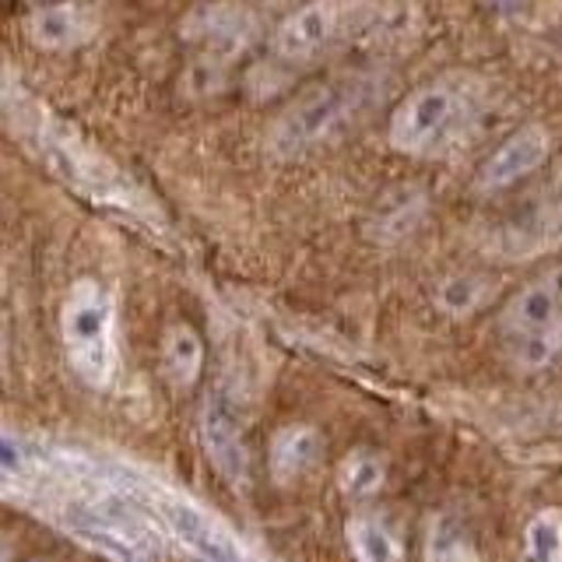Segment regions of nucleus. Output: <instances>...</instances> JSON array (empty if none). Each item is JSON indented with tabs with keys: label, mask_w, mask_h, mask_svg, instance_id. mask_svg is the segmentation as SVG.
I'll return each mask as SVG.
<instances>
[{
	"label": "nucleus",
	"mask_w": 562,
	"mask_h": 562,
	"mask_svg": "<svg viewBox=\"0 0 562 562\" xmlns=\"http://www.w3.org/2000/svg\"><path fill=\"white\" fill-rule=\"evenodd\" d=\"M60 338L70 366L88 386H105L116 369V306L99 281L81 278L60 310Z\"/></svg>",
	"instance_id": "f257e3e1"
},
{
	"label": "nucleus",
	"mask_w": 562,
	"mask_h": 562,
	"mask_svg": "<svg viewBox=\"0 0 562 562\" xmlns=\"http://www.w3.org/2000/svg\"><path fill=\"white\" fill-rule=\"evenodd\" d=\"M468 123V99L450 81H432L404 95L391 116V148L401 155H432Z\"/></svg>",
	"instance_id": "f03ea898"
},
{
	"label": "nucleus",
	"mask_w": 562,
	"mask_h": 562,
	"mask_svg": "<svg viewBox=\"0 0 562 562\" xmlns=\"http://www.w3.org/2000/svg\"><path fill=\"white\" fill-rule=\"evenodd\" d=\"M359 102H362V88L356 85H321V88H313V92L299 95L268 134L271 155L295 158L310 151L313 145H321L334 127H341V123L356 113Z\"/></svg>",
	"instance_id": "7ed1b4c3"
},
{
	"label": "nucleus",
	"mask_w": 562,
	"mask_h": 562,
	"mask_svg": "<svg viewBox=\"0 0 562 562\" xmlns=\"http://www.w3.org/2000/svg\"><path fill=\"white\" fill-rule=\"evenodd\" d=\"M369 11V0H310L295 8L274 32V53L281 60H310Z\"/></svg>",
	"instance_id": "20e7f679"
},
{
	"label": "nucleus",
	"mask_w": 562,
	"mask_h": 562,
	"mask_svg": "<svg viewBox=\"0 0 562 562\" xmlns=\"http://www.w3.org/2000/svg\"><path fill=\"white\" fill-rule=\"evenodd\" d=\"M201 443L211 468H215L228 485L243 488L250 479V450H246V436H243V422L222 391H211L201 401Z\"/></svg>",
	"instance_id": "39448f33"
},
{
	"label": "nucleus",
	"mask_w": 562,
	"mask_h": 562,
	"mask_svg": "<svg viewBox=\"0 0 562 562\" xmlns=\"http://www.w3.org/2000/svg\"><path fill=\"white\" fill-rule=\"evenodd\" d=\"M549 151H552L549 131H544L541 123H527V127L514 131L485 158V166L474 176V190L499 193V190L517 187L520 180H527V176L549 162Z\"/></svg>",
	"instance_id": "423d86ee"
},
{
	"label": "nucleus",
	"mask_w": 562,
	"mask_h": 562,
	"mask_svg": "<svg viewBox=\"0 0 562 562\" xmlns=\"http://www.w3.org/2000/svg\"><path fill=\"white\" fill-rule=\"evenodd\" d=\"M254 14L243 4H207L187 18V40L198 43L204 60H215L222 67L233 64L254 40Z\"/></svg>",
	"instance_id": "0eeeda50"
},
{
	"label": "nucleus",
	"mask_w": 562,
	"mask_h": 562,
	"mask_svg": "<svg viewBox=\"0 0 562 562\" xmlns=\"http://www.w3.org/2000/svg\"><path fill=\"white\" fill-rule=\"evenodd\" d=\"M506 338H538L562 330V268H552L509 299L503 310Z\"/></svg>",
	"instance_id": "6e6552de"
},
{
	"label": "nucleus",
	"mask_w": 562,
	"mask_h": 562,
	"mask_svg": "<svg viewBox=\"0 0 562 562\" xmlns=\"http://www.w3.org/2000/svg\"><path fill=\"white\" fill-rule=\"evenodd\" d=\"M67 524L81 541L95 544L99 552H105L116 562H151L155 541L140 531L131 517L105 514V509H95V506H78V509H70Z\"/></svg>",
	"instance_id": "1a4fd4ad"
},
{
	"label": "nucleus",
	"mask_w": 562,
	"mask_h": 562,
	"mask_svg": "<svg viewBox=\"0 0 562 562\" xmlns=\"http://www.w3.org/2000/svg\"><path fill=\"white\" fill-rule=\"evenodd\" d=\"M29 40L35 49L46 53H67L78 49L95 35V14L85 4L75 0H64V4H43L29 14Z\"/></svg>",
	"instance_id": "9d476101"
},
{
	"label": "nucleus",
	"mask_w": 562,
	"mask_h": 562,
	"mask_svg": "<svg viewBox=\"0 0 562 562\" xmlns=\"http://www.w3.org/2000/svg\"><path fill=\"white\" fill-rule=\"evenodd\" d=\"M166 520L172 527V535L180 538L201 562H246L239 544L228 538L215 520H207L201 509L169 503L166 506Z\"/></svg>",
	"instance_id": "9b49d317"
},
{
	"label": "nucleus",
	"mask_w": 562,
	"mask_h": 562,
	"mask_svg": "<svg viewBox=\"0 0 562 562\" xmlns=\"http://www.w3.org/2000/svg\"><path fill=\"white\" fill-rule=\"evenodd\" d=\"M324 457V436L316 432L313 426H285L278 429L271 439V450H268V468H271V479L281 482H295L299 474H306L310 468H316V461Z\"/></svg>",
	"instance_id": "f8f14e48"
},
{
	"label": "nucleus",
	"mask_w": 562,
	"mask_h": 562,
	"mask_svg": "<svg viewBox=\"0 0 562 562\" xmlns=\"http://www.w3.org/2000/svg\"><path fill=\"white\" fill-rule=\"evenodd\" d=\"M426 187L401 183L391 193H383L373 218H369V236L380 243H397L415 233V225L426 215Z\"/></svg>",
	"instance_id": "ddd939ff"
},
{
	"label": "nucleus",
	"mask_w": 562,
	"mask_h": 562,
	"mask_svg": "<svg viewBox=\"0 0 562 562\" xmlns=\"http://www.w3.org/2000/svg\"><path fill=\"white\" fill-rule=\"evenodd\" d=\"M345 535L356 562H404V544L397 531L376 514H356L348 520Z\"/></svg>",
	"instance_id": "4468645a"
},
{
	"label": "nucleus",
	"mask_w": 562,
	"mask_h": 562,
	"mask_svg": "<svg viewBox=\"0 0 562 562\" xmlns=\"http://www.w3.org/2000/svg\"><path fill=\"white\" fill-rule=\"evenodd\" d=\"M162 366H166V376L172 386H187L198 383L201 369H204V338L198 334V327L190 324H172L166 330V345H162Z\"/></svg>",
	"instance_id": "2eb2a0df"
},
{
	"label": "nucleus",
	"mask_w": 562,
	"mask_h": 562,
	"mask_svg": "<svg viewBox=\"0 0 562 562\" xmlns=\"http://www.w3.org/2000/svg\"><path fill=\"white\" fill-rule=\"evenodd\" d=\"M496 285H492V278L485 274H471V271H457V274H447L443 281L436 285V306L443 310L453 321H464V316L479 313Z\"/></svg>",
	"instance_id": "dca6fc26"
},
{
	"label": "nucleus",
	"mask_w": 562,
	"mask_h": 562,
	"mask_svg": "<svg viewBox=\"0 0 562 562\" xmlns=\"http://www.w3.org/2000/svg\"><path fill=\"white\" fill-rule=\"evenodd\" d=\"M383 482H386V464L373 450H351L338 468V485L356 503L373 499L383 488Z\"/></svg>",
	"instance_id": "f3484780"
},
{
	"label": "nucleus",
	"mask_w": 562,
	"mask_h": 562,
	"mask_svg": "<svg viewBox=\"0 0 562 562\" xmlns=\"http://www.w3.org/2000/svg\"><path fill=\"white\" fill-rule=\"evenodd\" d=\"M426 562H482V555L461 531V524L450 517H436L426 538Z\"/></svg>",
	"instance_id": "a211bd4d"
},
{
	"label": "nucleus",
	"mask_w": 562,
	"mask_h": 562,
	"mask_svg": "<svg viewBox=\"0 0 562 562\" xmlns=\"http://www.w3.org/2000/svg\"><path fill=\"white\" fill-rule=\"evenodd\" d=\"M524 562H562V520L541 514L524 535Z\"/></svg>",
	"instance_id": "6ab92c4d"
},
{
	"label": "nucleus",
	"mask_w": 562,
	"mask_h": 562,
	"mask_svg": "<svg viewBox=\"0 0 562 562\" xmlns=\"http://www.w3.org/2000/svg\"><path fill=\"white\" fill-rule=\"evenodd\" d=\"M559 351V334H538V338H509V356L520 369H544Z\"/></svg>",
	"instance_id": "aec40b11"
},
{
	"label": "nucleus",
	"mask_w": 562,
	"mask_h": 562,
	"mask_svg": "<svg viewBox=\"0 0 562 562\" xmlns=\"http://www.w3.org/2000/svg\"><path fill=\"white\" fill-rule=\"evenodd\" d=\"M25 464V450L14 443V439L0 436V471H18Z\"/></svg>",
	"instance_id": "412c9836"
},
{
	"label": "nucleus",
	"mask_w": 562,
	"mask_h": 562,
	"mask_svg": "<svg viewBox=\"0 0 562 562\" xmlns=\"http://www.w3.org/2000/svg\"><path fill=\"white\" fill-rule=\"evenodd\" d=\"M14 559V541L8 535H0V562H11Z\"/></svg>",
	"instance_id": "4be33fe9"
},
{
	"label": "nucleus",
	"mask_w": 562,
	"mask_h": 562,
	"mask_svg": "<svg viewBox=\"0 0 562 562\" xmlns=\"http://www.w3.org/2000/svg\"><path fill=\"white\" fill-rule=\"evenodd\" d=\"M32 562H49V559H32Z\"/></svg>",
	"instance_id": "5701e85b"
}]
</instances>
